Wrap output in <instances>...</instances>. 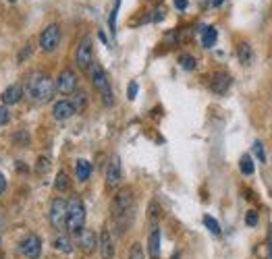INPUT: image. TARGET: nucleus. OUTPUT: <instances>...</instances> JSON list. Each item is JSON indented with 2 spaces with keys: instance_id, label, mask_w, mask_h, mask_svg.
Returning <instances> with one entry per match:
<instances>
[{
  "instance_id": "f704fd0d",
  "label": "nucleus",
  "mask_w": 272,
  "mask_h": 259,
  "mask_svg": "<svg viewBox=\"0 0 272 259\" xmlns=\"http://www.w3.org/2000/svg\"><path fill=\"white\" fill-rule=\"evenodd\" d=\"M5 189H7V179H5V175H0V195L5 193Z\"/></svg>"
},
{
  "instance_id": "bb28decb",
  "label": "nucleus",
  "mask_w": 272,
  "mask_h": 259,
  "mask_svg": "<svg viewBox=\"0 0 272 259\" xmlns=\"http://www.w3.org/2000/svg\"><path fill=\"white\" fill-rule=\"evenodd\" d=\"M203 224H206L212 234H220V226H218V222L212 216H203Z\"/></svg>"
},
{
  "instance_id": "e433bc0d",
  "label": "nucleus",
  "mask_w": 272,
  "mask_h": 259,
  "mask_svg": "<svg viewBox=\"0 0 272 259\" xmlns=\"http://www.w3.org/2000/svg\"><path fill=\"white\" fill-rule=\"evenodd\" d=\"M223 3H225V0H212V7H220Z\"/></svg>"
},
{
  "instance_id": "39448f33",
  "label": "nucleus",
  "mask_w": 272,
  "mask_h": 259,
  "mask_svg": "<svg viewBox=\"0 0 272 259\" xmlns=\"http://www.w3.org/2000/svg\"><path fill=\"white\" fill-rule=\"evenodd\" d=\"M75 62L81 71H90V66L94 64V46H92V38L86 36L79 46H77V52H75Z\"/></svg>"
},
{
  "instance_id": "5701e85b",
  "label": "nucleus",
  "mask_w": 272,
  "mask_h": 259,
  "mask_svg": "<svg viewBox=\"0 0 272 259\" xmlns=\"http://www.w3.org/2000/svg\"><path fill=\"white\" fill-rule=\"evenodd\" d=\"M29 141H31V137H29L27 131H17V133L13 135V143H15L17 147H27Z\"/></svg>"
},
{
  "instance_id": "72a5a7b5",
  "label": "nucleus",
  "mask_w": 272,
  "mask_h": 259,
  "mask_svg": "<svg viewBox=\"0 0 272 259\" xmlns=\"http://www.w3.org/2000/svg\"><path fill=\"white\" fill-rule=\"evenodd\" d=\"M187 7H189V3H187V0H175V9H179V11H185Z\"/></svg>"
},
{
  "instance_id": "f03ea898",
  "label": "nucleus",
  "mask_w": 272,
  "mask_h": 259,
  "mask_svg": "<svg viewBox=\"0 0 272 259\" xmlns=\"http://www.w3.org/2000/svg\"><path fill=\"white\" fill-rule=\"evenodd\" d=\"M54 81L50 79L48 73L44 71H33L27 75L25 79V96H29L33 102H40V104H46L52 100L54 96Z\"/></svg>"
},
{
  "instance_id": "473e14b6",
  "label": "nucleus",
  "mask_w": 272,
  "mask_h": 259,
  "mask_svg": "<svg viewBox=\"0 0 272 259\" xmlns=\"http://www.w3.org/2000/svg\"><path fill=\"white\" fill-rule=\"evenodd\" d=\"M138 90H140L138 83L131 81V83H129V90H127V98H129V100H135V98H138Z\"/></svg>"
},
{
  "instance_id": "7ed1b4c3",
  "label": "nucleus",
  "mask_w": 272,
  "mask_h": 259,
  "mask_svg": "<svg viewBox=\"0 0 272 259\" xmlns=\"http://www.w3.org/2000/svg\"><path fill=\"white\" fill-rule=\"evenodd\" d=\"M90 77H92V85H94L96 92L102 98V104H104V106H112V104H114V96H112V90H110V81H108L106 71L98 62H94L90 66Z\"/></svg>"
},
{
  "instance_id": "6e6552de",
  "label": "nucleus",
  "mask_w": 272,
  "mask_h": 259,
  "mask_svg": "<svg viewBox=\"0 0 272 259\" xmlns=\"http://www.w3.org/2000/svg\"><path fill=\"white\" fill-rule=\"evenodd\" d=\"M19 253L27 259H40L42 255V238L38 234H27L19 243Z\"/></svg>"
},
{
  "instance_id": "423d86ee",
  "label": "nucleus",
  "mask_w": 272,
  "mask_h": 259,
  "mask_svg": "<svg viewBox=\"0 0 272 259\" xmlns=\"http://www.w3.org/2000/svg\"><path fill=\"white\" fill-rule=\"evenodd\" d=\"M50 224H52V228L60 230L66 226V201L62 197H54L52 203H50Z\"/></svg>"
},
{
  "instance_id": "20e7f679",
  "label": "nucleus",
  "mask_w": 272,
  "mask_h": 259,
  "mask_svg": "<svg viewBox=\"0 0 272 259\" xmlns=\"http://www.w3.org/2000/svg\"><path fill=\"white\" fill-rule=\"evenodd\" d=\"M86 224V207L79 197H71L66 201V230L71 234H79Z\"/></svg>"
},
{
  "instance_id": "9b49d317",
  "label": "nucleus",
  "mask_w": 272,
  "mask_h": 259,
  "mask_svg": "<svg viewBox=\"0 0 272 259\" xmlns=\"http://www.w3.org/2000/svg\"><path fill=\"white\" fill-rule=\"evenodd\" d=\"M121 179H123V168H121V160L114 158L110 160V164H108V168H106V187L108 189H114V187H118L121 185Z\"/></svg>"
},
{
  "instance_id": "f8f14e48",
  "label": "nucleus",
  "mask_w": 272,
  "mask_h": 259,
  "mask_svg": "<svg viewBox=\"0 0 272 259\" xmlns=\"http://www.w3.org/2000/svg\"><path fill=\"white\" fill-rule=\"evenodd\" d=\"M231 88V75H227L225 71H218L210 77V90L218 96H223L227 94V90Z\"/></svg>"
},
{
  "instance_id": "c756f323",
  "label": "nucleus",
  "mask_w": 272,
  "mask_h": 259,
  "mask_svg": "<svg viewBox=\"0 0 272 259\" xmlns=\"http://www.w3.org/2000/svg\"><path fill=\"white\" fill-rule=\"evenodd\" d=\"M245 224H247V226H256V224H258V212L249 210V212L245 214Z\"/></svg>"
},
{
  "instance_id": "a211bd4d",
  "label": "nucleus",
  "mask_w": 272,
  "mask_h": 259,
  "mask_svg": "<svg viewBox=\"0 0 272 259\" xmlns=\"http://www.w3.org/2000/svg\"><path fill=\"white\" fill-rule=\"evenodd\" d=\"M216 40H218L216 27H203V31H201V46L203 48H212L216 44Z\"/></svg>"
},
{
  "instance_id": "412c9836",
  "label": "nucleus",
  "mask_w": 272,
  "mask_h": 259,
  "mask_svg": "<svg viewBox=\"0 0 272 259\" xmlns=\"http://www.w3.org/2000/svg\"><path fill=\"white\" fill-rule=\"evenodd\" d=\"M237 54H239V60L243 64H249L251 58H253V52H251V46L247 42H241L239 46H237Z\"/></svg>"
},
{
  "instance_id": "7c9ffc66",
  "label": "nucleus",
  "mask_w": 272,
  "mask_h": 259,
  "mask_svg": "<svg viewBox=\"0 0 272 259\" xmlns=\"http://www.w3.org/2000/svg\"><path fill=\"white\" fill-rule=\"evenodd\" d=\"M11 120V110L9 106H0V125H7Z\"/></svg>"
},
{
  "instance_id": "f257e3e1",
  "label": "nucleus",
  "mask_w": 272,
  "mask_h": 259,
  "mask_svg": "<svg viewBox=\"0 0 272 259\" xmlns=\"http://www.w3.org/2000/svg\"><path fill=\"white\" fill-rule=\"evenodd\" d=\"M133 205H135V195H133V189L125 187L121 189L114 199H112V220L116 222L118 226V234H123L127 230V226L133 220Z\"/></svg>"
},
{
  "instance_id": "c85d7f7f",
  "label": "nucleus",
  "mask_w": 272,
  "mask_h": 259,
  "mask_svg": "<svg viewBox=\"0 0 272 259\" xmlns=\"http://www.w3.org/2000/svg\"><path fill=\"white\" fill-rule=\"evenodd\" d=\"M253 153H256V158H258L260 162H266V151H264V147H262L260 141L253 143Z\"/></svg>"
},
{
  "instance_id": "f3484780",
  "label": "nucleus",
  "mask_w": 272,
  "mask_h": 259,
  "mask_svg": "<svg viewBox=\"0 0 272 259\" xmlns=\"http://www.w3.org/2000/svg\"><path fill=\"white\" fill-rule=\"evenodd\" d=\"M90 175H92V164L88 160H77V164H75V177H77V181L79 183H86L90 179Z\"/></svg>"
},
{
  "instance_id": "58836bf2",
  "label": "nucleus",
  "mask_w": 272,
  "mask_h": 259,
  "mask_svg": "<svg viewBox=\"0 0 272 259\" xmlns=\"http://www.w3.org/2000/svg\"><path fill=\"white\" fill-rule=\"evenodd\" d=\"M0 228H3V218H0Z\"/></svg>"
},
{
  "instance_id": "4468645a",
  "label": "nucleus",
  "mask_w": 272,
  "mask_h": 259,
  "mask_svg": "<svg viewBox=\"0 0 272 259\" xmlns=\"http://www.w3.org/2000/svg\"><path fill=\"white\" fill-rule=\"evenodd\" d=\"M73 114H75V108H73L71 100H58L52 106V116L56 120H66V118H71Z\"/></svg>"
},
{
  "instance_id": "cd10ccee",
  "label": "nucleus",
  "mask_w": 272,
  "mask_h": 259,
  "mask_svg": "<svg viewBox=\"0 0 272 259\" xmlns=\"http://www.w3.org/2000/svg\"><path fill=\"white\" fill-rule=\"evenodd\" d=\"M48 168H50V160L48 158H38V164H36V170L40 172V175H44V172H48Z\"/></svg>"
},
{
  "instance_id": "4c0bfd02",
  "label": "nucleus",
  "mask_w": 272,
  "mask_h": 259,
  "mask_svg": "<svg viewBox=\"0 0 272 259\" xmlns=\"http://www.w3.org/2000/svg\"><path fill=\"white\" fill-rule=\"evenodd\" d=\"M270 259H272V238H270Z\"/></svg>"
},
{
  "instance_id": "2eb2a0df",
  "label": "nucleus",
  "mask_w": 272,
  "mask_h": 259,
  "mask_svg": "<svg viewBox=\"0 0 272 259\" xmlns=\"http://www.w3.org/2000/svg\"><path fill=\"white\" fill-rule=\"evenodd\" d=\"M23 85L21 83H13L9 85V88L5 90L3 94V102H5V106H13V104H19L21 98H23Z\"/></svg>"
},
{
  "instance_id": "393cba45",
  "label": "nucleus",
  "mask_w": 272,
  "mask_h": 259,
  "mask_svg": "<svg viewBox=\"0 0 272 259\" xmlns=\"http://www.w3.org/2000/svg\"><path fill=\"white\" fill-rule=\"evenodd\" d=\"M179 64L185 68V71H193V68H195V58L191 54H181L179 56Z\"/></svg>"
},
{
  "instance_id": "dca6fc26",
  "label": "nucleus",
  "mask_w": 272,
  "mask_h": 259,
  "mask_svg": "<svg viewBox=\"0 0 272 259\" xmlns=\"http://www.w3.org/2000/svg\"><path fill=\"white\" fill-rule=\"evenodd\" d=\"M148 253L152 259H160V228L154 226L148 236Z\"/></svg>"
},
{
  "instance_id": "1a4fd4ad",
  "label": "nucleus",
  "mask_w": 272,
  "mask_h": 259,
  "mask_svg": "<svg viewBox=\"0 0 272 259\" xmlns=\"http://www.w3.org/2000/svg\"><path fill=\"white\" fill-rule=\"evenodd\" d=\"M54 88L62 94V96H69L77 90V75L75 71H71V68H64V71L58 73L56 81H54Z\"/></svg>"
},
{
  "instance_id": "2f4dec72",
  "label": "nucleus",
  "mask_w": 272,
  "mask_h": 259,
  "mask_svg": "<svg viewBox=\"0 0 272 259\" xmlns=\"http://www.w3.org/2000/svg\"><path fill=\"white\" fill-rule=\"evenodd\" d=\"M31 44H27L25 48H21V52H19V56H17V60H19V62H23L25 58H29V54H31Z\"/></svg>"
},
{
  "instance_id": "0eeeda50",
  "label": "nucleus",
  "mask_w": 272,
  "mask_h": 259,
  "mask_svg": "<svg viewBox=\"0 0 272 259\" xmlns=\"http://www.w3.org/2000/svg\"><path fill=\"white\" fill-rule=\"evenodd\" d=\"M60 44V25L50 23L42 33H40V48L44 52H54Z\"/></svg>"
},
{
  "instance_id": "9d476101",
  "label": "nucleus",
  "mask_w": 272,
  "mask_h": 259,
  "mask_svg": "<svg viewBox=\"0 0 272 259\" xmlns=\"http://www.w3.org/2000/svg\"><path fill=\"white\" fill-rule=\"evenodd\" d=\"M79 249H81V253H86V255H92L96 249H98V236H96V232L94 230H90V228H83L79 234Z\"/></svg>"
},
{
  "instance_id": "c9c22d12",
  "label": "nucleus",
  "mask_w": 272,
  "mask_h": 259,
  "mask_svg": "<svg viewBox=\"0 0 272 259\" xmlns=\"http://www.w3.org/2000/svg\"><path fill=\"white\" fill-rule=\"evenodd\" d=\"M17 170H19V172H27V166H23V162H17Z\"/></svg>"
},
{
  "instance_id": "aec40b11",
  "label": "nucleus",
  "mask_w": 272,
  "mask_h": 259,
  "mask_svg": "<svg viewBox=\"0 0 272 259\" xmlns=\"http://www.w3.org/2000/svg\"><path fill=\"white\" fill-rule=\"evenodd\" d=\"M54 189L58 193H64V191H69L71 189V179H69V175H66V172H58L56 175V181H54Z\"/></svg>"
},
{
  "instance_id": "ddd939ff",
  "label": "nucleus",
  "mask_w": 272,
  "mask_h": 259,
  "mask_svg": "<svg viewBox=\"0 0 272 259\" xmlns=\"http://www.w3.org/2000/svg\"><path fill=\"white\" fill-rule=\"evenodd\" d=\"M98 247H100L102 259H114V243H112V236H110L108 228H104V230L100 232V238H98Z\"/></svg>"
},
{
  "instance_id": "4be33fe9",
  "label": "nucleus",
  "mask_w": 272,
  "mask_h": 259,
  "mask_svg": "<svg viewBox=\"0 0 272 259\" xmlns=\"http://www.w3.org/2000/svg\"><path fill=\"white\" fill-rule=\"evenodd\" d=\"M52 245H54V249L60 251V253H71V251H73V245H71L69 236H56Z\"/></svg>"
},
{
  "instance_id": "a878e982",
  "label": "nucleus",
  "mask_w": 272,
  "mask_h": 259,
  "mask_svg": "<svg viewBox=\"0 0 272 259\" xmlns=\"http://www.w3.org/2000/svg\"><path fill=\"white\" fill-rule=\"evenodd\" d=\"M129 259H146V253H144V247L140 243H133L131 249H129Z\"/></svg>"
},
{
  "instance_id": "ea45409f",
  "label": "nucleus",
  "mask_w": 272,
  "mask_h": 259,
  "mask_svg": "<svg viewBox=\"0 0 272 259\" xmlns=\"http://www.w3.org/2000/svg\"><path fill=\"white\" fill-rule=\"evenodd\" d=\"M9 3H15V0H9Z\"/></svg>"
},
{
  "instance_id": "b1692460",
  "label": "nucleus",
  "mask_w": 272,
  "mask_h": 259,
  "mask_svg": "<svg viewBox=\"0 0 272 259\" xmlns=\"http://www.w3.org/2000/svg\"><path fill=\"white\" fill-rule=\"evenodd\" d=\"M239 168L243 175H253V160H251V155H243V158L239 160Z\"/></svg>"
},
{
  "instance_id": "6ab92c4d",
  "label": "nucleus",
  "mask_w": 272,
  "mask_h": 259,
  "mask_svg": "<svg viewBox=\"0 0 272 259\" xmlns=\"http://www.w3.org/2000/svg\"><path fill=\"white\" fill-rule=\"evenodd\" d=\"M73 94H75V96H73L71 104H73L75 112H83V110H86V106H88V94L83 92V90H75Z\"/></svg>"
}]
</instances>
